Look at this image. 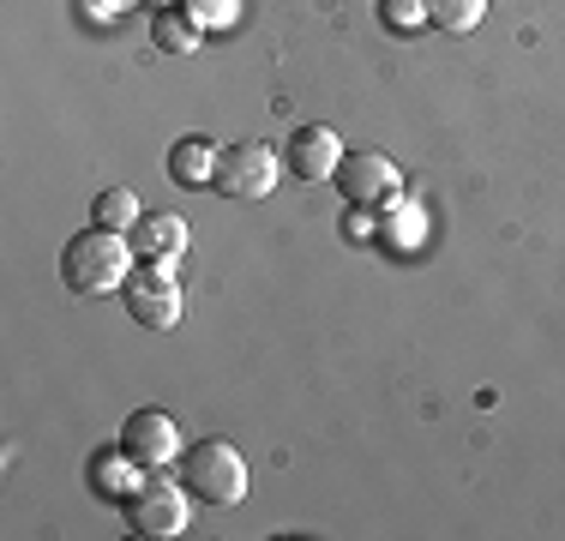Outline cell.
Listing matches in <instances>:
<instances>
[{"instance_id": "obj_13", "label": "cell", "mask_w": 565, "mask_h": 541, "mask_svg": "<svg viewBox=\"0 0 565 541\" xmlns=\"http://www.w3.org/2000/svg\"><path fill=\"white\" fill-rule=\"evenodd\" d=\"M151 43L163 49V54H193L199 49V19L186 7H163L151 19Z\"/></svg>"}, {"instance_id": "obj_6", "label": "cell", "mask_w": 565, "mask_h": 541, "mask_svg": "<svg viewBox=\"0 0 565 541\" xmlns=\"http://www.w3.org/2000/svg\"><path fill=\"white\" fill-rule=\"evenodd\" d=\"M331 181H338L343 205H361V211H385L403 193V169L392 157H380V151H349Z\"/></svg>"}, {"instance_id": "obj_4", "label": "cell", "mask_w": 565, "mask_h": 541, "mask_svg": "<svg viewBox=\"0 0 565 541\" xmlns=\"http://www.w3.org/2000/svg\"><path fill=\"white\" fill-rule=\"evenodd\" d=\"M174 265L181 259H145V270H132V283L120 295H127V314L145 325V331H174L186 314V295L181 283H174Z\"/></svg>"}, {"instance_id": "obj_9", "label": "cell", "mask_w": 565, "mask_h": 541, "mask_svg": "<svg viewBox=\"0 0 565 541\" xmlns=\"http://www.w3.org/2000/svg\"><path fill=\"white\" fill-rule=\"evenodd\" d=\"M380 241L392 253H403V259H409V253H422L427 247V205H422V199L397 193L392 205L380 211Z\"/></svg>"}, {"instance_id": "obj_16", "label": "cell", "mask_w": 565, "mask_h": 541, "mask_svg": "<svg viewBox=\"0 0 565 541\" xmlns=\"http://www.w3.org/2000/svg\"><path fill=\"white\" fill-rule=\"evenodd\" d=\"M380 19L392 36H422L427 24V0H380Z\"/></svg>"}, {"instance_id": "obj_14", "label": "cell", "mask_w": 565, "mask_h": 541, "mask_svg": "<svg viewBox=\"0 0 565 541\" xmlns=\"http://www.w3.org/2000/svg\"><path fill=\"white\" fill-rule=\"evenodd\" d=\"M488 19V0H427V24L446 36H469Z\"/></svg>"}, {"instance_id": "obj_12", "label": "cell", "mask_w": 565, "mask_h": 541, "mask_svg": "<svg viewBox=\"0 0 565 541\" xmlns=\"http://www.w3.org/2000/svg\"><path fill=\"white\" fill-rule=\"evenodd\" d=\"M139 481H145L139 464H132L120 445H115V452H97V457H90V487H97L103 499H120V506H127V494H132Z\"/></svg>"}, {"instance_id": "obj_10", "label": "cell", "mask_w": 565, "mask_h": 541, "mask_svg": "<svg viewBox=\"0 0 565 541\" xmlns=\"http://www.w3.org/2000/svg\"><path fill=\"white\" fill-rule=\"evenodd\" d=\"M132 247H139V259H181L186 253V223L174 211H145L139 229H132Z\"/></svg>"}, {"instance_id": "obj_8", "label": "cell", "mask_w": 565, "mask_h": 541, "mask_svg": "<svg viewBox=\"0 0 565 541\" xmlns=\"http://www.w3.org/2000/svg\"><path fill=\"white\" fill-rule=\"evenodd\" d=\"M120 452L139 469H169V464H181V427L163 410H132L127 427H120Z\"/></svg>"}, {"instance_id": "obj_15", "label": "cell", "mask_w": 565, "mask_h": 541, "mask_svg": "<svg viewBox=\"0 0 565 541\" xmlns=\"http://www.w3.org/2000/svg\"><path fill=\"white\" fill-rule=\"evenodd\" d=\"M139 199L127 193V187H109V193H97V223L103 229H120V235H132L139 229Z\"/></svg>"}, {"instance_id": "obj_2", "label": "cell", "mask_w": 565, "mask_h": 541, "mask_svg": "<svg viewBox=\"0 0 565 541\" xmlns=\"http://www.w3.org/2000/svg\"><path fill=\"white\" fill-rule=\"evenodd\" d=\"M181 481L205 506H241L247 499V457L228 439H199L181 452Z\"/></svg>"}, {"instance_id": "obj_11", "label": "cell", "mask_w": 565, "mask_h": 541, "mask_svg": "<svg viewBox=\"0 0 565 541\" xmlns=\"http://www.w3.org/2000/svg\"><path fill=\"white\" fill-rule=\"evenodd\" d=\"M217 151H223V145L199 139V132H193V139H181L169 151V181L174 187H211V174H217Z\"/></svg>"}, {"instance_id": "obj_5", "label": "cell", "mask_w": 565, "mask_h": 541, "mask_svg": "<svg viewBox=\"0 0 565 541\" xmlns=\"http://www.w3.org/2000/svg\"><path fill=\"white\" fill-rule=\"evenodd\" d=\"M223 199H271L277 193V151L259 139H241L217 151V174H211Z\"/></svg>"}, {"instance_id": "obj_7", "label": "cell", "mask_w": 565, "mask_h": 541, "mask_svg": "<svg viewBox=\"0 0 565 541\" xmlns=\"http://www.w3.org/2000/svg\"><path fill=\"white\" fill-rule=\"evenodd\" d=\"M343 139H338V127H326V120H313V127H295L289 132V145H282V169L295 174V181H307V187H319V181H331V174L343 169Z\"/></svg>"}, {"instance_id": "obj_3", "label": "cell", "mask_w": 565, "mask_h": 541, "mask_svg": "<svg viewBox=\"0 0 565 541\" xmlns=\"http://www.w3.org/2000/svg\"><path fill=\"white\" fill-rule=\"evenodd\" d=\"M127 523L151 541H174L193 530V494L186 481H169L163 469H145V481L127 494Z\"/></svg>"}, {"instance_id": "obj_18", "label": "cell", "mask_w": 565, "mask_h": 541, "mask_svg": "<svg viewBox=\"0 0 565 541\" xmlns=\"http://www.w3.org/2000/svg\"><path fill=\"white\" fill-rule=\"evenodd\" d=\"M343 235H349V241H373V235H380V211L349 205V211H343Z\"/></svg>"}, {"instance_id": "obj_1", "label": "cell", "mask_w": 565, "mask_h": 541, "mask_svg": "<svg viewBox=\"0 0 565 541\" xmlns=\"http://www.w3.org/2000/svg\"><path fill=\"white\" fill-rule=\"evenodd\" d=\"M132 259H139V247H132V235H120V229H78L73 241H66L61 253V277L73 295H115L132 283Z\"/></svg>"}, {"instance_id": "obj_17", "label": "cell", "mask_w": 565, "mask_h": 541, "mask_svg": "<svg viewBox=\"0 0 565 541\" xmlns=\"http://www.w3.org/2000/svg\"><path fill=\"white\" fill-rule=\"evenodd\" d=\"M186 12L199 19V31H223L241 19V0H186Z\"/></svg>"}]
</instances>
